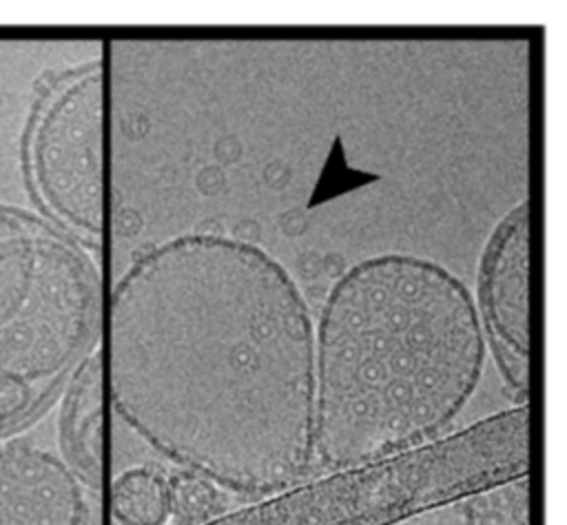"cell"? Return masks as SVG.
Here are the masks:
<instances>
[{"label": "cell", "mask_w": 567, "mask_h": 525, "mask_svg": "<svg viewBox=\"0 0 567 525\" xmlns=\"http://www.w3.org/2000/svg\"><path fill=\"white\" fill-rule=\"evenodd\" d=\"M109 312L113 410L166 461L252 501L312 474L315 321L272 255L217 233L153 244Z\"/></svg>", "instance_id": "cell-1"}, {"label": "cell", "mask_w": 567, "mask_h": 525, "mask_svg": "<svg viewBox=\"0 0 567 525\" xmlns=\"http://www.w3.org/2000/svg\"><path fill=\"white\" fill-rule=\"evenodd\" d=\"M483 363L474 297L447 268L403 253L346 268L315 326L312 474L439 439Z\"/></svg>", "instance_id": "cell-2"}, {"label": "cell", "mask_w": 567, "mask_h": 525, "mask_svg": "<svg viewBox=\"0 0 567 525\" xmlns=\"http://www.w3.org/2000/svg\"><path fill=\"white\" fill-rule=\"evenodd\" d=\"M100 337L95 253L42 213L0 202V439L38 421Z\"/></svg>", "instance_id": "cell-3"}, {"label": "cell", "mask_w": 567, "mask_h": 525, "mask_svg": "<svg viewBox=\"0 0 567 525\" xmlns=\"http://www.w3.org/2000/svg\"><path fill=\"white\" fill-rule=\"evenodd\" d=\"M529 405L361 465L310 474L204 525H396L529 476Z\"/></svg>", "instance_id": "cell-4"}, {"label": "cell", "mask_w": 567, "mask_h": 525, "mask_svg": "<svg viewBox=\"0 0 567 525\" xmlns=\"http://www.w3.org/2000/svg\"><path fill=\"white\" fill-rule=\"evenodd\" d=\"M102 135V64L91 60L40 89L22 140V168L38 213L95 255L104 228Z\"/></svg>", "instance_id": "cell-5"}, {"label": "cell", "mask_w": 567, "mask_h": 525, "mask_svg": "<svg viewBox=\"0 0 567 525\" xmlns=\"http://www.w3.org/2000/svg\"><path fill=\"white\" fill-rule=\"evenodd\" d=\"M529 204L512 206L492 228L478 261L476 317L514 405L529 399Z\"/></svg>", "instance_id": "cell-6"}, {"label": "cell", "mask_w": 567, "mask_h": 525, "mask_svg": "<svg viewBox=\"0 0 567 525\" xmlns=\"http://www.w3.org/2000/svg\"><path fill=\"white\" fill-rule=\"evenodd\" d=\"M84 485L69 465L22 439L0 445V525H86Z\"/></svg>", "instance_id": "cell-7"}, {"label": "cell", "mask_w": 567, "mask_h": 525, "mask_svg": "<svg viewBox=\"0 0 567 525\" xmlns=\"http://www.w3.org/2000/svg\"><path fill=\"white\" fill-rule=\"evenodd\" d=\"M102 410L104 366L95 348L71 374L60 392L58 443L62 461L91 492L102 487Z\"/></svg>", "instance_id": "cell-8"}, {"label": "cell", "mask_w": 567, "mask_h": 525, "mask_svg": "<svg viewBox=\"0 0 567 525\" xmlns=\"http://www.w3.org/2000/svg\"><path fill=\"white\" fill-rule=\"evenodd\" d=\"M111 514L120 525H166L168 476L155 465H135L111 485Z\"/></svg>", "instance_id": "cell-9"}, {"label": "cell", "mask_w": 567, "mask_h": 525, "mask_svg": "<svg viewBox=\"0 0 567 525\" xmlns=\"http://www.w3.org/2000/svg\"><path fill=\"white\" fill-rule=\"evenodd\" d=\"M461 503L465 525H529V476L487 487Z\"/></svg>", "instance_id": "cell-10"}, {"label": "cell", "mask_w": 567, "mask_h": 525, "mask_svg": "<svg viewBox=\"0 0 567 525\" xmlns=\"http://www.w3.org/2000/svg\"><path fill=\"white\" fill-rule=\"evenodd\" d=\"M168 507L173 525H204L228 512L224 490L188 470L168 476Z\"/></svg>", "instance_id": "cell-11"}]
</instances>
